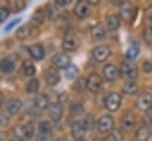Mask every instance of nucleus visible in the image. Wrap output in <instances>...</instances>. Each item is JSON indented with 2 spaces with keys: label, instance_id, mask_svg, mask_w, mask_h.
<instances>
[{
  "label": "nucleus",
  "instance_id": "10",
  "mask_svg": "<svg viewBox=\"0 0 152 141\" xmlns=\"http://www.w3.org/2000/svg\"><path fill=\"white\" fill-rule=\"evenodd\" d=\"M44 78H45V82L49 85H56L61 81V77H59L58 71L56 70V68H52V66L46 68L44 70Z\"/></svg>",
  "mask_w": 152,
  "mask_h": 141
},
{
  "label": "nucleus",
  "instance_id": "1",
  "mask_svg": "<svg viewBox=\"0 0 152 141\" xmlns=\"http://www.w3.org/2000/svg\"><path fill=\"white\" fill-rule=\"evenodd\" d=\"M120 75L122 78L128 79V81H134L138 76V69L135 66V64H133V62H129L127 59H125L121 63V68H120Z\"/></svg>",
  "mask_w": 152,
  "mask_h": 141
},
{
  "label": "nucleus",
  "instance_id": "35",
  "mask_svg": "<svg viewBox=\"0 0 152 141\" xmlns=\"http://www.w3.org/2000/svg\"><path fill=\"white\" fill-rule=\"evenodd\" d=\"M70 111L75 115H78V114H82L83 113V105L81 102H72L70 104Z\"/></svg>",
  "mask_w": 152,
  "mask_h": 141
},
{
  "label": "nucleus",
  "instance_id": "34",
  "mask_svg": "<svg viewBox=\"0 0 152 141\" xmlns=\"http://www.w3.org/2000/svg\"><path fill=\"white\" fill-rule=\"evenodd\" d=\"M39 89V82L37 79H30L26 84V91L28 94H34Z\"/></svg>",
  "mask_w": 152,
  "mask_h": 141
},
{
  "label": "nucleus",
  "instance_id": "45",
  "mask_svg": "<svg viewBox=\"0 0 152 141\" xmlns=\"http://www.w3.org/2000/svg\"><path fill=\"white\" fill-rule=\"evenodd\" d=\"M146 18H147V20L150 21V23H152V6H150V7H147L146 8Z\"/></svg>",
  "mask_w": 152,
  "mask_h": 141
},
{
  "label": "nucleus",
  "instance_id": "14",
  "mask_svg": "<svg viewBox=\"0 0 152 141\" xmlns=\"http://www.w3.org/2000/svg\"><path fill=\"white\" fill-rule=\"evenodd\" d=\"M28 53L34 60H42L45 56V50L40 44H33L28 47Z\"/></svg>",
  "mask_w": 152,
  "mask_h": 141
},
{
  "label": "nucleus",
  "instance_id": "19",
  "mask_svg": "<svg viewBox=\"0 0 152 141\" xmlns=\"http://www.w3.org/2000/svg\"><path fill=\"white\" fill-rule=\"evenodd\" d=\"M120 123H121V128L124 130H131L135 124V118L132 114L126 113V114L122 115V117L120 120Z\"/></svg>",
  "mask_w": 152,
  "mask_h": 141
},
{
  "label": "nucleus",
  "instance_id": "40",
  "mask_svg": "<svg viewBox=\"0 0 152 141\" xmlns=\"http://www.w3.org/2000/svg\"><path fill=\"white\" fill-rule=\"evenodd\" d=\"M19 23H20V19H18V18H17V19H14V20H12L11 23H8V24L6 25V27H5V31L7 32V31L12 30V28H13V27H14L15 25H18Z\"/></svg>",
  "mask_w": 152,
  "mask_h": 141
},
{
  "label": "nucleus",
  "instance_id": "52",
  "mask_svg": "<svg viewBox=\"0 0 152 141\" xmlns=\"http://www.w3.org/2000/svg\"><path fill=\"white\" fill-rule=\"evenodd\" d=\"M12 141H21V140H12Z\"/></svg>",
  "mask_w": 152,
  "mask_h": 141
},
{
  "label": "nucleus",
  "instance_id": "44",
  "mask_svg": "<svg viewBox=\"0 0 152 141\" xmlns=\"http://www.w3.org/2000/svg\"><path fill=\"white\" fill-rule=\"evenodd\" d=\"M36 141H50V136H48V135H44V134H40V133H38Z\"/></svg>",
  "mask_w": 152,
  "mask_h": 141
},
{
  "label": "nucleus",
  "instance_id": "13",
  "mask_svg": "<svg viewBox=\"0 0 152 141\" xmlns=\"http://www.w3.org/2000/svg\"><path fill=\"white\" fill-rule=\"evenodd\" d=\"M120 75V70L114 65V64H107L104 68H103V77L112 82V81H115Z\"/></svg>",
  "mask_w": 152,
  "mask_h": 141
},
{
  "label": "nucleus",
  "instance_id": "36",
  "mask_svg": "<svg viewBox=\"0 0 152 141\" xmlns=\"http://www.w3.org/2000/svg\"><path fill=\"white\" fill-rule=\"evenodd\" d=\"M84 88H87V81H84L83 78H78L76 82H75V84H74V86H72V89L75 90V91H82Z\"/></svg>",
  "mask_w": 152,
  "mask_h": 141
},
{
  "label": "nucleus",
  "instance_id": "15",
  "mask_svg": "<svg viewBox=\"0 0 152 141\" xmlns=\"http://www.w3.org/2000/svg\"><path fill=\"white\" fill-rule=\"evenodd\" d=\"M120 15L125 20H132L134 15V8L128 2H121L120 5Z\"/></svg>",
  "mask_w": 152,
  "mask_h": 141
},
{
  "label": "nucleus",
  "instance_id": "12",
  "mask_svg": "<svg viewBox=\"0 0 152 141\" xmlns=\"http://www.w3.org/2000/svg\"><path fill=\"white\" fill-rule=\"evenodd\" d=\"M49 115L53 122H59L63 116V107L59 102L51 103L49 105Z\"/></svg>",
  "mask_w": 152,
  "mask_h": 141
},
{
  "label": "nucleus",
  "instance_id": "4",
  "mask_svg": "<svg viewBox=\"0 0 152 141\" xmlns=\"http://www.w3.org/2000/svg\"><path fill=\"white\" fill-rule=\"evenodd\" d=\"M121 101H122V97L116 94V92H112L109 94L106 100H104V107L109 110V111H115L119 109L120 104H121Z\"/></svg>",
  "mask_w": 152,
  "mask_h": 141
},
{
  "label": "nucleus",
  "instance_id": "50",
  "mask_svg": "<svg viewBox=\"0 0 152 141\" xmlns=\"http://www.w3.org/2000/svg\"><path fill=\"white\" fill-rule=\"evenodd\" d=\"M56 141H66V140H65V139H63V137H59V139H57Z\"/></svg>",
  "mask_w": 152,
  "mask_h": 141
},
{
  "label": "nucleus",
  "instance_id": "46",
  "mask_svg": "<svg viewBox=\"0 0 152 141\" xmlns=\"http://www.w3.org/2000/svg\"><path fill=\"white\" fill-rule=\"evenodd\" d=\"M70 4V0H56L57 6H66Z\"/></svg>",
  "mask_w": 152,
  "mask_h": 141
},
{
  "label": "nucleus",
  "instance_id": "16",
  "mask_svg": "<svg viewBox=\"0 0 152 141\" xmlns=\"http://www.w3.org/2000/svg\"><path fill=\"white\" fill-rule=\"evenodd\" d=\"M90 34H91V38H93L94 40H102V39L106 37V34H107L106 27H104L102 24H96L95 26L91 27Z\"/></svg>",
  "mask_w": 152,
  "mask_h": 141
},
{
  "label": "nucleus",
  "instance_id": "54",
  "mask_svg": "<svg viewBox=\"0 0 152 141\" xmlns=\"http://www.w3.org/2000/svg\"><path fill=\"white\" fill-rule=\"evenodd\" d=\"M0 141H2V140H1V139H0Z\"/></svg>",
  "mask_w": 152,
  "mask_h": 141
},
{
  "label": "nucleus",
  "instance_id": "53",
  "mask_svg": "<svg viewBox=\"0 0 152 141\" xmlns=\"http://www.w3.org/2000/svg\"><path fill=\"white\" fill-rule=\"evenodd\" d=\"M76 141H83V140H76Z\"/></svg>",
  "mask_w": 152,
  "mask_h": 141
},
{
  "label": "nucleus",
  "instance_id": "31",
  "mask_svg": "<svg viewBox=\"0 0 152 141\" xmlns=\"http://www.w3.org/2000/svg\"><path fill=\"white\" fill-rule=\"evenodd\" d=\"M122 140H124V135L119 129H113L112 132H109L106 139V141H122Z\"/></svg>",
  "mask_w": 152,
  "mask_h": 141
},
{
  "label": "nucleus",
  "instance_id": "32",
  "mask_svg": "<svg viewBox=\"0 0 152 141\" xmlns=\"http://www.w3.org/2000/svg\"><path fill=\"white\" fill-rule=\"evenodd\" d=\"M39 133L44 134V135H48V136H51L52 128H51V126H50V123L48 121H42L39 123Z\"/></svg>",
  "mask_w": 152,
  "mask_h": 141
},
{
  "label": "nucleus",
  "instance_id": "25",
  "mask_svg": "<svg viewBox=\"0 0 152 141\" xmlns=\"http://www.w3.org/2000/svg\"><path fill=\"white\" fill-rule=\"evenodd\" d=\"M46 17L49 20H56L58 17V8L56 4H48L46 5V11H45Z\"/></svg>",
  "mask_w": 152,
  "mask_h": 141
},
{
  "label": "nucleus",
  "instance_id": "24",
  "mask_svg": "<svg viewBox=\"0 0 152 141\" xmlns=\"http://www.w3.org/2000/svg\"><path fill=\"white\" fill-rule=\"evenodd\" d=\"M122 92L126 95H134L138 92V84L134 81H128L122 86Z\"/></svg>",
  "mask_w": 152,
  "mask_h": 141
},
{
  "label": "nucleus",
  "instance_id": "30",
  "mask_svg": "<svg viewBox=\"0 0 152 141\" xmlns=\"http://www.w3.org/2000/svg\"><path fill=\"white\" fill-rule=\"evenodd\" d=\"M139 56V47L138 46H129L126 51V59L133 62Z\"/></svg>",
  "mask_w": 152,
  "mask_h": 141
},
{
  "label": "nucleus",
  "instance_id": "9",
  "mask_svg": "<svg viewBox=\"0 0 152 141\" xmlns=\"http://www.w3.org/2000/svg\"><path fill=\"white\" fill-rule=\"evenodd\" d=\"M51 62L58 69H66L70 65V57L64 52H59L51 58Z\"/></svg>",
  "mask_w": 152,
  "mask_h": 141
},
{
  "label": "nucleus",
  "instance_id": "8",
  "mask_svg": "<svg viewBox=\"0 0 152 141\" xmlns=\"http://www.w3.org/2000/svg\"><path fill=\"white\" fill-rule=\"evenodd\" d=\"M74 13L77 18L80 19H84L90 14V5L88 1L86 0H81L76 4L75 8H74Z\"/></svg>",
  "mask_w": 152,
  "mask_h": 141
},
{
  "label": "nucleus",
  "instance_id": "48",
  "mask_svg": "<svg viewBox=\"0 0 152 141\" xmlns=\"http://www.w3.org/2000/svg\"><path fill=\"white\" fill-rule=\"evenodd\" d=\"M88 2H89V5H97L99 4V1H95V0H89Z\"/></svg>",
  "mask_w": 152,
  "mask_h": 141
},
{
  "label": "nucleus",
  "instance_id": "43",
  "mask_svg": "<svg viewBox=\"0 0 152 141\" xmlns=\"http://www.w3.org/2000/svg\"><path fill=\"white\" fill-rule=\"evenodd\" d=\"M142 68H144V70H145L146 72H150V71H152V63L146 60V62L142 63Z\"/></svg>",
  "mask_w": 152,
  "mask_h": 141
},
{
  "label": "nucleus",
  "instance_id": "26",
  "mask_svg": "<svg viewBox=\"0 0 152 141\" xmlns=\"http://www.w3.org/2000/svg\"><path fill=\"white\" fill-rule=\"evenodd\" d=\"M21 69H23V72L26 75V76H33L34 72H36V68L33 65V63L30 60V59H25L21 64Z\"/></svg>",
  "mask_w": 152,
  "mask_h": 141
},
{
  "label": "nucleus",
  "instance_id": "11",
  "mask_svg": "<svg viewBox=\"0 0 152 141\" xmlns=\"http://www.w3.org/2000/svg\"><path fill=\"white\" fill-rule=\"evenodd\" d=\"M109 55H110V49L106 45L96 46L93 50V58L96 62H104L109 57Z\"/></svg>",
  "mask_w": 152,
  "mask_h": 141
},
{
  "label": "nucleus",
  "instance_id": "23",
  "mask_svg": "<svg viewBox=\"0 0 152 141\" xmlns=\"http://www.w3.org/2000/svg\"><path fill=\"white\" fill-rule=\"evenodd\" d=\"M14 69V63L11 58L6 57V58H2L0 60V71L4 72V73H10L12 72Z\"/></svg>",
  "mask_w": 152,
  "mask_h": 141
},
{
  "label": "nucleus",
  "instance_id": "42",
  "mask_svg": "<svg viewBox=\"0 0 152 141\" xmlns=\"http://www.w3.org/2000/svg\"><path fill=\"white\" fill-rule=\"evenodd\" d=\"M66 101H68V95L65 92H61L58 95V102L62 104V103H65Z\"/></svg>",
  "mask_w": 152,
  "mask_h": 141
},
{
  "label": "nucleus",
  "instance_id": "22",
  "mask_svg": "<svg viewBox=\"0 0 152 141\" xmlns=\"http://www.w3.org/2000/svg\"><path fill=\"white\" fill-rule=\"evenodd\" d=\"M33 102H34V105H36L38 109H40V110L46 109V108H49V105H50V104H49V98H48V96L44 95V94H38V95L34 97Z\"/></svg>",
  "mask_w": 152,
  "mask_h": 141
},
{
  "label": "nucleus",
  "instance_id": "51",
  "mask_svg": "<svg viewBox=\"0 0 152 141\" xmlns=\"http://www.w3.org/2000/svg\"><path fill=\"white\" fill-rule=\"evenodd\" d=\"M2 98H4V96H2V92H0V102L2 101Z\"/></svg>",
  "mask_w": 152,
  "mask_h": 141
},
{
  "label": "nucleus",
  "instance_id": "21",
  "mask_svg": "<svg viewBox=\"0 0 152 141\" xmlns=\"http://www.w3.org/2000/svg\"><path fill=\"white\" fill-rule=\"evenodd\" d=\"M150 136H151V130H150V128L146 124L139 127L137 133H135L137 141H147L150 139Z\"/></svg>",
  "mask_w": 152,
  "mask_h": 141
},
{
  "label": "nucleus",
  "instance_id": "41",
  "mask_svg": "<svg viewBox=\"0 0 152 141\" xmlns=\"http://www.w3.org/2000/svg\"><path fill=\"white\" fill-rule=\"evenodd\" d=\"M13 5H14V11L15 12H19L20 9H23L25 7V4L24 2H20V1H14Z\"/></svg>",
  "mask_w": 152,
  "mask_h": 141
},
{
  "label": "nucleus",
  "instance_id": "6",
  "mask_svg": "<svg viewBox=\"0 0 152 141\" xmlns=\"http://www.w3.org/2000/svg\"><path fill=\"white\" fill-rule=\"evenodd\" d=\"M102 85V78L99 73L91 72L87 78V89L90 92H97Z\"/></svg>",
  "mask_w": 152,
  "mask_h": 141
},
{
  "label": "nucleus",
  "instance_id": "33",
  "mask_svg": "<svg viewBox=\"0 0 152 141\" xmlns=\"http://www.w3.org/2000/svg\"><path fill=\"white\" fill-rule=\"evenodd\" d=\"M77 75H78V69H77L76 65H72L71 64V65H69L65 69V77L68 79H74V78L77 77Z\"/></svg>",
  "mask_w": 152,
  "mask_h": 141
},
{
  "label": "nucleus",
  "instance_id": "37",
  "mask_svg": "<svg viewBox=\"0 0 152 141\" xmlns=\"http://www.w3.org/2000/svg\"><path fill=\"white\" fill-rule=\"evenodd\" d=\"M142 38L147 44H152V26H148L142 31Z\"/></svg>",
  "mask_w": 152,
  "mask_h": 141
},
{
  "label": "nucleus",
  "instance_id": "47",
  "mask_svg": "<svg viewBox=\"0 0 152 141\" xmlns=\"http://www.w3.org/2000/svg\"><path fill=\"white\" fill-rule=\"evenodd\" d=\"M7 123H8V118L5 117V116L1 114V116H0V126H6Z\"/></svg>",
  "mask_w": 152,
  "mask_h": 141
},
{
  "label": "nucleus",
  "instance_id": "38",
  "mask_svg": "<svg viewBox=\"0 0 152 141\" xmlns=\"http://www.w3.org/2000/svg\"><path fill=\"white\" fill-rule=\"evenodd\" d=\"M144 120H145V123H146L147 127H148V126H152V108L146 111Z\"/></svg>",
  "mask_w": 152,
  "mask_h": 141
},
{
  "label": "nucleus",
  "instance_id": "2",
  "mask_svg": "<svg viewBox=\"0 0 152 141\" xmlns=\"http://www.w3.org/2000/svg\"><path fill=\"white\" fill-rule=\"evenodd\" d=\"M96 127H97V129H99L100 133H109V132L113 130L114 118L110 115H103V116H101L97 120Z\"/></svg>",
  "mask_w": 152,
  "mask_h": 141
},
{
  "label": "nucleus",
  "instance_id": "29",
  "mask_svg": "<svg viewBox=\"0 0 152 141\" xmlns=\"http://www.w3.org/2000/svg\"><path fill=\"white\" fill-rule=\"evenodd\" d=\"M45 17H46L45 11H43L42 8H37V9L34 11L33 15H32V20H33V23H36V24H42V23L45 20Z\"/></svg>",
  "mask_w": 152,
  "mask_h": 141
},
{
  "label": "nucleus",
  "instance_id": "49",
  "mask_svg": "<svg viewBox=\"0 0 152 141\" xmlns=\"http://www.w3.org/2000/svg\"><path fill=\"white\" fill-rule=\"evenodd\" d=\"M93 141H104V140H102L100 137H95V139H93Z\"/></svg>",
  "mask_w": 152,
  "mask_h": 141
},
{
  "label": "nucleus",
  "instance_id": "5",
  "mask_svg": "<svg viewBox=\"0 0 152 141\" xmlns=\"http://www.w3.org/2000/svg\"><path fill=\"white\" fill-rule=\"evenodd\" d=\"M135 105L138 109L142 110V111H147L152 108V95L148 92H142L138 96Z\"/></svg>",
  "mask_w": 152,
  "mask_h": 141
},
{
  "label": "nucleus",
  "instance_id": "20",
  "mask_svg": "<svg viewBox=\"0 0 152 141\" xmlns=\"http://www.w3.org/2000/svg\"><path fill=\"white\" fill-rule=\"evenodd\" d=\"M106 23H107V28L109 31L114 32L120 27V18L116 14H109L106 19Z\"/></svg>",
  "mask_w": 152,
  "mask_h": 141
},
{
  "label": "nucleus",
  "instance_id": "28",
  "mask_svg": "<svg viewBox=\"0 0 152 141\" xmlns=\"http://www.w3.org/2000/svg\"><path fill=\"white\" fill-rule=\"evenodd\" d=\"M82 123H83V126L86 127V129H87V130L93 129V128L96 126V121H95L94 115H93V114H88V115H87V116L83 118Z\"/></svg>",
  "mask_w": 152,
  "mask_h": 141
},
{
  "label": "nucleus",
  "instance_id": "3",
  "mask_svg": "<svg viewBox=\"0 0 152 141\" xmlns=\"http://www.w3.org/2000/svg\"><path fill=\"white\" fill-rule=\"evenodd\" d=\"M33 124L32 123H25V124H17L13 128V132L17 136L21 139H31L33 135Z\"/></svg>",
  "mask_w": 152,
  "mask_h": 141
},
{
  "label": "nucleus",
  "instance_id": "27",
  "mask_svg": "<svg viewBox=\"0 0 152 141\" xmlns=\"http://www.w3.org/2000/svg\"><path fill=\"white\" fill-rule=\"evenodd\" d=\"M28 36H30V27H28V25H23V26H20V27L17 30V32H15V37H17L18 39H20V40L26 39Z\"/></svg>",
  "mask_w": 152,
  "mask_h": 141
},
{
  "label": "nucleus",
  "instance_id": "7",
  "mask_svg": "<svg viewBox=\"0 0 152 141\" xmlns=\"http://www.w3.org/2000/svg\"><path fill=\"white\" fill-rule=\"evenodd\" d=\"M80 39L75 34H66L62 41V47L65 51H75L80 47Z\"/></svg>",
  "mask_w": 152,
  "mask_h": 141
},
{
  "label": "nucleus",
  "instance_id": "39",
  "mask_svg": "<svg viewBox=\"0 0 152 141\" xmlns=\"http://www.w3.org/2000/svg\"><path fill=\"white\" fill-rule=\"evenodd\" d=\"M10 15V12L7 8H4V7H0V21H4L8 18Z\"/></svg>",
  "mask_w": 152,
  "mask_h": 141
},
{
  "label": "nucleus",
  "instance_id": "17",
  "mask_svg": "<svg viewBox=\"0 0 152 141\" xmlns=\"http://www.w3.org/2000/svg\"><path fill=\"white\" fill-rule=\"evenodd\" d=\"M21 107H23V103H21V101L18 100V98H12V100H10V101L6 103V110H7V113H8L10 115H15V114H18V113L20 111Z\"/></svg>",
  "mask_w": 152,
  "mask_h": 141
},
{
  "label": "nucleus",
  "instance_id": "18",
  "mask_svg": "<svg viewBox=\"0 0 152 141\" xmlns=\"http://www.w3.org/2000/svg\"><path fill=\"white\" fill-rule=\"evenodd\" d=\"M86 127L83 126L82 122L80 121H76L71 124V134L72 136L76 139V140H81L83 136H84V133H86Z\"/></svg>",
  "mask_w": 152,
  "mask_h": 141
}]
</instances>
